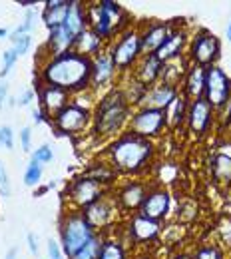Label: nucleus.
<instances>
[{
    "label": "nucleus",
    "mask_w": 231,
    "mask_h": 259,
    "mask_svg": "<svg viewBox=\"0 0 231 259\" xmlns=\"http://www.w3.org/2000/svg\"><path fill=\"white\" fill-rule=\"evenodd\" d=\"M32 118H34V122H36V124H42V122L46 120V114H44L42 110H34Z\"/></svg>",
    "instance_id": "nucleus-49"
},
{
    "label": "nucleus",
    "mask_w": 231,
    "mask_h": 259,
    "mask_svg": "<svg viewBox=\"0 0 231 259\" xmlns=\"http://www.w3.org/2000/svg\"><path fill=\"white\" fill-rule=\"evenodd\" d=\"M48 188H50V186H46V188H40V190H38V192H36V195H42V194H46V192H48Z\"/></svg>",
    "instance_id": "nucleus-53"
},
{
    "label": "nucleus",
    "mask_w": 231,
    "mask_h": 259,
    "mask_svg": "<svg viewBox=\"0 0 231 259\" xmlns=\"http://www.w3.org/2000/svg\"><path fill=\"white\" fill-rule=\"evenodd\" d=\"M173 22H148L140 30V36H142V52L144 54H156L162 48V44L167 40V36L171 34V30L175 28Z\"/></svg>",
    "instance_id": "nucleus-15"
},
{
    "label": "nucleus",
    "mask_w": 231,
    "mask_h": 259,
    "mask_svg": "<svg viewBox=\"0 0 231 259\" xmlns=\"http://www.w3.org/2000/svg\"><path fill=\"white\" fill-rule=\"evenodd\" d=\"M165 130V116L162 110L152 108H137L130 118L128 132L140 138H148L154 142V138H160Z\"/></svg>",
    "instance_id": "nucleus-11"
},
{
    "label": "nucleus",
    "mask_w": 231,
    "mask_h": 259,
    "mask_svg": "<svg viewBox=\"0 0 231 259\" xmlns=\"http://www.w3.org/2000/svg\"><path fill=\"white\" fill-rule=\"evenodd\" d=\"M181 94L188 98L190 102L192 100H198L203 98V90H205V68L201 66L192 64L188 68L183 80H181V86H179Z\"/></svg>",
    "instance_id": "nucleus-23"
},
{
    "label": "nucleus",
    "mask_w": 231,
    "mask_h": 259,
    "mask_svg": "<svg viewBox=\"0 0 231 259\" xmlns=\"http://www.w3.org/2000/svg\"><path fill=\"white\" fill-rule=\"evenodd\" d=\"M135 259H152L150 255H140V257H135Z\"/></svg>",
    "instance_id": "nucleus-56"
},
{
    "label": "nucleus",
    "mask_w": 231,
    "mask_h": 259,
    "mask_svg": "<svg viewBox=\"0 0 231 259\" xmlns=\"http://www.w3.org/2000/svg\"><path fill=\"white\" fill-rule=\"evenodd\" d=\"M98 259H128L124 241L114 239V237L104 239V245H102V251H100Z\"/></svg>",
    "instance_id": "nucleus-30"
},
{
    "label": "nucleus",
    "mask_w": 231,
    "mask_h": 259,
    "mask_svg": "<svg viewBox=\"0 0 231 259\" xmlns=\"http://www.w3.org/2000/svg\"><path fill=\"white\" fill-rule=\"evenodd\" d=\"M221 112H223V116H221V120H219L221 126H223V128H225V126H231V102L221 110Z\"/></svg>",
    "instance_id": "nucleus-45"
},
{
    "label": "nucleus",
    "mask_w": 231,
    "mask_h": 259,
    "mask_svg": "<svg viewBox=\"0 0 231 259\" xmlns=\"http://www.w3.org/2000/svg\"><path fill=\"white\" fill-rule=\"evenodd\" d=\"M148 190L150 188L146 184H142V182H128V184H124L118 190V194L114 195L116 201H118L120 211H135V209H140V205L146 199Z\"/></svg>",
    "instance_id": "nucleus-20"
},
{
    "label": "nucleus",
    "mask_w": 231,
    "mask_h": 259,
    "mask_svg": "<svg viewBox=\"0 0 231 259\" xmlns=\"http://www.w3.org/2000/svg\"><path fill=\"white\" fill-rule=\"evenodd\" d=\"M128 237H130V243H152L160 237L162 233V226L158 222H152L140 213H135L130 224H128Z\"/></svg>",
    "instance_id": "nucleus-16"
},
{
    "label": "nucleus",
    "mask_w": 231,
    "mask_h": 259,
    "mask_svg": "<svg viewBox=\"0 0 231 259\" xmlns=\"http://www.w3.org/2000/svg\"><path fill=\"white\" fill-rule=\"evenodd\" d=\"M86 22L102 40H112L116 34H122L128 26L126 10L112 0H100L86 6Z\"/></svg>",
    "instance_id": "nucleus-4"
},
{
    "label": "nucleus",
    "mask_w": 231,
    "mask_h": 259,
    "mask_svg": "<svg viewBox=\"0 0 231 259\" xmlns=\"http://www.w3.org/2000/svg\"><path fill=\"white\" fill-rule=\"evenodd\" d=\"M217 231H219V235H221V241L225 243V245H231V218L227 220H223L219 227H217Z\"/></svg>",
    "instance_id": "nucleus-41"
},
{
    "label": "nucleus",
    "mask_w": 231,
    "mask_h": 259,
    "mask_svg": "<svg viewBox=\"0 0 231 259\" xmlns=\"http://www.w3.org/2000/svg\"><path fill=\"white\" fill-rule=\"evenodd\" d=\"M167 259H192V255H188V253H175V255H169Z\"/></svg>",
    "instance_id": "nucleus-51"
},
{
    "label": "nucleus",
    "mask_w": 231,
    "mask_h": 259,
    "mask_svg": "<svg viewBox=\"0 0 231 259\" xmlns=\"http://www.w3.org/2000/svg\"><path fill=\"white\" fill-rule=\"evenodd\" d=\"M217 154H223V156H229L231 158V142H221L217 148H215Z\"/></svg>",
    "instance_id": "nucleus-46"
},
{
    "label": "nucleus",
    "mask_w": 231,
    "mask_h": 259,
    "mask_svg": "<svg viewBox=\"0 0 231 259\" xmlns=\"http://www.w3.org/2000/svg\"><path fill=\"white\" fill-rule=\"evenodd\" d=\"M118 213H120V207H118L116 197L108 194L104 195V197H100L98 201H94L90 207L84 209L86 220L92 224V227H94L96 231L112 226V224L116 222Z\"/></svg>",
    "instance_id": "nucleus-14"
},
{
    "label": "nucleus",
    "mask_w": 231,
    "mask_h": 259,
    "mask_svg": "<svg viewBox=\"0 0 231 259\" xmlns=\"http://www.w3.org/2000/svg\"><path fill=\"white\" fill-rule=\"evenodd\" d=\"M213 122H215V110L211 108V104L205 98H198V100L190 102L186 124L194 136H198V138L205 136L211 130Z\"/></svg>",
    "instance_id": "nucleus-12"
},
{
    "label": "nucleus",
    "mask_w": 231,
    "mask_h": 259,
    "mask_svg": "<svg viewBox=\"0 0 231 259\" xmlns=\"http://www.w3.org/2000/svg\"><path fill=\"white\" fill-rule=\"evenodd\" d=\"M179 94V88L175 86H169V84H164V82H158L156 86L148 88V92L144 94L142 102L137 104L140 108H152V110H162L164 112L165 108L173 102V98Z\"/></svg>",
    "instance_id": "nucleus-19"
},
{
    "label": "nucleus",
    "mask_w": 231,
    "mask_h": 259,
    "mask_svg": "<svg viewBox=\"0 0 231 259\" xmlns=\"http://www.w3.org/2000/svg\"><path fill=\"white\" fill-rule=\"evenodd\" d=\"M50 124L54 126L56 132L64 134V136H74L80 134L92 124V110H86L74 102H70L66 108H62L52 120Z\"/></svg>",
    "instance_id": "nucleus-10"
},
{
    "label": "nucleus",
    "mask_w": 231,
    "mask_h": 259,
    "mask_svg": "<svg viewBox=\"0 0 231 259\" xmlns=\"http://www.w3.org/2000/svg\"><path fill=\"white\" fill-rule=\"evenodd\" d=\"M34 22H36V12H34V10H28L26 16H24V22H22L14 32L10 34V40H12V38H18V36H22V34H28L34 28Z\"/></svg>",
    "instance_id": "nucleus-36"
},
{
    "label": "nucleus",
    "mask_w": 231,
    "mask_h": 259,
    "mask_svg": "<svg viewBox=\"0 0 231 259\" xmlns=\"http://www.w3.org/2000/svg\"><path fill=\"white\" fill-rule=\"evenodd\" d=\"M40 84L56 86L70 92L72 96L90 90L92 84V58L80 56L74 50L60 56H48L40 66Z\"/></svg>",
    "instance_id": "nucleus-1"
},
{
    "label": "nucleus",
    "mask_w": 231,
    "mask_h": 259,
    "mask_svg": "<svg viewBox=\"0 0 231 259\" xmlns=\"http://www.w3.org/2000/svg\"><path fill=\"white\" fill-rule=\"evenodd\" d=\"M82 176H86V178H90V180H94V182H98L100 186H110V184H114L116 180H118V171L110 165V163H106V162H96V163H92Z\"/></svg>",
    "instance_id": "nucleus-29"
},
{
    "label": "nucleus",
    "mask_w": 231,
    "mask_h": 259,
    "mask_svg": "<svg viewBox=\"0 0 231 259\" xmlns=\"http://www.w3.org/2000/svg\"><path fill=\"white\" fill-rule=\"evenodd\" d=\"M32 100H34V90H26V92H22V94L18 96V100H16V102H18L20 106H28Z\"/></svg>",
    "instance_id": "nucleus-44"
},
{
    "label": "nucleus",
    "mask_w": 231,
    "mask_h": 259,
    "mask_svg": "<svg viewBox=\"0 0 231 259\" xmlns=\"http://www.w3.org/2000/svg\"><path fill=\"white\" fill-rule=\"evenodd\" d=\"M116 74H118V68L112 62L110 52L108 50H102L100 54H96L92 58V84L90 86L96 88V90L106 88L108 84L114 82Z\"/></svg>",
    "instance_id": "nucleus-18"
},
{
    "label": "nucleus",
    "mask_w": 231,
    "mask_h": 259,
    "mask_svg": "<svg viewBox=\"0 0 231 259\" xmlns=\"http://www.w3.org/2000/svg\"><path fill=\"white\" fill-rule=\"evenodd\" d=\"M132 118V106L120 88H112L100 98V102L92 110L94 134L100 138H112L128 128Z\"/></svg>",
    "instance_id": "nucleus-3"
},
{
    "label": "nucleus",
    "mask_w": 231,
    "mask_h": 259,
    "mask_svg": "<svg viewBox=\"0 0 231 259\" xmlns=\"http://www.w3.org/2000/svg\"><path fill=\"white\" fill-rule=\"evenodd\" d=\"M192 259H225V253L219 245H199Z\"/></svg>",
    "instance_id": "nucleus-33"
},
{
    "label": "nucleus",
    "mask_w": 231,
    "mask_h": 259,
    "mask_svg": "<svg viewBox=\"0 0 231 259\" xmlns=\"http://www.w3.org/2000/svg\"><path fill=\"white\" fill-rule=\"evenodd\" d=\"M98 231L86 220L84 211L80 209H68L60 220V237H62V251L68 255H76Z\"/></svg>",
    "instance_id": "nucleus-5"
},
{
    "label": "nucleus",
    "mask_w": 231,
    "mask_h": 259,
    "mask_svg": "<svg viewBox=\"0 0 231 259\" xmlns=\"http://www.w3.org/2000/svg\"><path fill=\"white\" fill-rule=\"evenodd\" d=\"M227 40H229V42H231V24H229V26H227Z\"/></svg>",
    "instance_id": "nucleus-55"
},
{
    "label": "nucleus",
    "mask_w": 231,
    "mask_h": 259,
    "mask_svg": "<svg viewBox=\"0 0 231 259\" xmlns=\"http://www.w3.org/2000/svg\"><path fill=\"white\" fill-rule=\"evenodd\" d=\"M10 178H8V171L4 167V162H0V197H10Z\"/></svg>",
    "instance_id": "nucleus-39"
},
{
    "label": "nucleus",
    "mask_w": 231,
    "mask_h": 259,
    "mask_svg": "<svg viewBox=\"0 0 231 259\" xmlns=\"http://www.w3.org/2000/svg\"><path fill=\"white\" fill-rule=\"evenodd\" d=\"M203 98L211 104L215 112H221L231 102V78L219 66H211L205 70V90Z\"/></svg>",
    "instance_id": "nucleus-8"
},
{
    "label": "nucleus",
    "mask_w": 231,
    "mask_h": 259,
    "mask_svg": "<svg viewBox=\"0 0 231 259\" xmlns=\"http://www.w3.org/2000/svg\"><path fill=\"white\" fill-rule=\"evenodd\" d=\"M104 195H106V188L86 176L72 180L66 188V201L70 203V209L84 211L86 207H90L94 201H98Z\"/></svg>",
    "instance_id": "nucleus-9"
},
{
    "label": "nucleus",
    "mask_w": 231,
    "mask_h": 259,
    "mask_svg": "<svg viewBox=\"0 0 231 259\" xmlns=\"http://www.w3.org/2000/svg\"><path fill=\"white\" fill-rule=\"evenodd\" d=\"M188 108H190V100L183 96L181 92L173 98V102L164 110L165 116V128L169 130H179L186 124L188 118Z\"/></svg>",
    "instance_id": "nucleus-26"
},
{
    "label": "nucleus",
    "mask_w": 231,
    "mask_h": 259,
    "mask_svg": "<svg viewBox=\"0 0 231 259\" xmlns=\"http://www.w3.org/2000/svg\"><path fill=\"white\" fill-rule=\"evenodd\" d=\"M4 36H8V30L6 28H0V38H4Z\"/></svg>",
    "instance_id": "nucleus-54"
},
{
    "label": "nucleus",
    "mask_w": 231,
    "mask_h": 259,
    "mask_svg": "<svg viewBox=\"0 0 231 259\" xmlns=\"http://www.w3.org/2000/svg\"><path fill=\"white\" fill-rule=\"evenodd\" d=\"M30 46H32V36H30V34H22V36H18V38H12V50H14L18 56L26 54V52L30 50Z\"/></svg>",
    "instance_id": "nucleus-35"
},
{
    "label": "nucleus",
    "mask_w": 231,
    "mask_h": 259,
    "mask_svg": "<svg viewBox=\"0 0 231 259\" xmlns=\"http://www.w3.org/2000/svg\"><path fill=\"white\" fill-rule=\"evenodd\" d=\"M18 4H20V6H34L36 2H34V0H18Z\"/></svg>",
    "instance_id": "nucleus-52"
},
{
    "label": "nucleus",
    "mask_w": 231,
    "mask_h": 259,
    "mask_svg": "<svg viewBox=\"0 0 231 259\" xmlns=\"http://www.w3.org/2000/svg\"><path fill=\"white\" fill-rule=\"evenodd\" d=\"M190 66L192 64H190L188 56H177V58L167 60V62L162 64L160 82L179 88V84H181V80H183V76H186V72H188V68H190Z\"/></svg>",
    "instance_id": "nucleus-24"
},
{
    "label": "nucleus",
    "mask_w": 231,
    "mask_h": 259,
    "mask_svg": "<svg viewBox=\"0 0 231 259\" xmlns=\"http://www.w3.org/2000/svg\"><path fill=\"white\" fill-rule=\"evenodd\" d=\"M40 180H42V163H36L30 160L26 171H24V184L28 188H34V186L40 184Z\"/></svg>",
    "instance_id": "nucleus-34"
},
{
    "label": "nucleus",
    "mask_w": 231,
    "mask_h": 259,
    "mask_svg": "<svg viewBox=\"0 0 231 259\" xmlns=\"http://www.w3.org/2000/svg\"><path fill=\"white\" fill-rule=\"evenodd\" d=\"M20 144H22L24 152H30V148H32V130L28 126L22 128V132H20Z\"/></svg>",
    "instance_id": "nucleus-42"
},
{
    "label": "nucleus",
    "mask_w": 231,
    "mask_h": 259,
    "mask_svg": "<svg viewBox=\"0 0 231 259\" xmlns=\"http://www.w3.org/2000/svg\"><path fill=\"white\" fill-rule=\"evenodd\" d=\"M104 239H106V237L98 231L76 255H72L70 259H98L100 251H102V245H104Z\"/></svg>",
    "instance_id": "nucleus-31"
},
{
    "label": "nucleus",
    "mask_w": 231,
    "mask_h": 259,
    "mask_svg": "<svg viewBox=\"0 0 231 259\" xmlns=\"http://www.w3.org/2000/svg\"><path fill=\"white\" fill-rule=\"evenodd\" d=\"M219 52H221V44L219 38L209 30H198L194 34V38L190 40V54L188 60L190 64L201 66V68H211L219 60Z\"/></svg>",
    "instance_id": "nucleus-7"
},
{
    "label": "nucleus",
    "mask_w": 231,
    "mask_h": 259,
    "mask_svg": "<svg viewBox=\"0 0 231 259\" xmlns=\"http://www.w3.org/2000/svg\"><path fill=\"white\" fill-rule=\"evenodd\" d=\"M38 98H40L42 112L46 116H52V118L72 102V94L70 92L62 90V88H56V86H48V84H42L38 88Z\"/></svg>",
    "instance_id": "nucleus-17"
},
{
    "label": "nucleus",
    "mask_w": 231,
    "mask_h": 259,
    "mask_svg": "<svg viewBox=\"0 0 231 259\" xmlns=\"http://www.w3.org/2000/svg\"><path fill=\"white\" fill-rule=\"evenodd\" d=\"M16 60H18V54H16L12 48H8V50L2 54V70H0V76H2V78L12 70V66L16 64Z\"/></svg>",
    "instance_id": "nucleus-38"
},
{
    "label": "nucleus",
    "mask_w": 231,
    "mask_h": 259,
    "mask_svg": "<svg viewBox=\"0 0 231 259\" xmlns=\"http://www.w3.org/2000/svg\"><path fill=\"white\" fill-rule=\"evenodd\" d=\"M110 58L114 66L120 72H128L130 68L140 62V58L144 56L142 52V36L140 28H126L122 34H118V38L112 42L110 46Z\"/></svg>",
    "instance_id": "nucleus-6"
},
{
    "label": "nucleus",
    "mask_w": 231,
    "mask_h": 259,
    "mask_svg": "<svg viewBox=\"0 0 231 259\" xmlns=\"http://www.w3.org/2000/svg\"><path fill=\"white\" fill-rule=\"evenodd\" d=\"M209 169H211V176L217 184L221 186H231V158L229 156H223V154H217L213 152L211 160H209Z\"/></svg>",
    "instance_id": "nucleus-28"
},
{
    "label": "nucleus",
    "mask_w": 231,
    "mask_h": 259,
    "mask_svg": "<svg viewBox=\"0 0 231 259\" xmlns=\"http://www.w3.org/2000/svg\"><path fill=\"white\" fill-rule=\"evenodd\" d=\"M169 207H171V194L165 190V188H150L148 194H146V199L144 203L140 205L137 213L152 220V222H164L169 213Z\"/></svg>",
    "instance_id": "nucleus-13"
},
{
    "label": "nucleus",
    "mask_w": 231,
    "mask_h": 259,
    "mask_svg": "<svg viewBox=\"0 0 231 259\" xmlns=\"http://www.w3.org/2000/svg\"><path fill=\"white\" fill-rule=\"evenodd\" d=\"M70 4L72 0H48L44 4V12H42V20L46 24L48 30H54L58 26L64 24L68 16V10H70Z\"/></svg>",
    "instance_id": "nucleus-25"
},
{
    "label": "nucleus",
    "mask_w": 231,
    "mask_h": 259,
    "mask_svg": "<svg viewBox=\"0 0 231 259\" xmlns=\"http://www.w3.org/2000/svg\"><path fill=\"white\" fill-rule=\"evenodd\" d=\"M6 98H8V84H0V110L4 108Z\"/></svg>",
    "instance_id": "nucleus-48"
},
{
    "label": "nucleus",
    "mask_w": 231,
    "mask_h": 259,
    "mask_svg": "<svg viewBox=\"0 0 231 259\" xmlns=\"http://www.w3.org/2000/svg\"><path fill=\"white\" fill-rule=\"evenodd\" d=\"M0 146L4 148H14V134H12V128L10 126H2L0 128Z\"/></svg>",
    "instance_id": "nucleus-40"
},
{
    "label": "nucleus",
    "mask_w": 231,
    "mask_h": 259,
    "mask_svg": "<svg viewBox=\"0 0 231 259\" xmlns=\"http://www.w3.org/2000/svg\"><path fill=\"white\" fill-rule=\"evenodd\" d=\"M102 46H104V40L100 38L98 34L94 32L92 28H86L84 32L80 34L74 42V52L80 54V56H86V58H94L96 54L102 52Z\"/></svg>",
    "instance_id": "nucleus-27"
},
{
    "label": "nucleus",
    "mask_w": 231,
    "mask_h": 259,
    "mask_svg": "<svg viewBox=\"0 0 231 259\" xmlns=\"http://www.w3.org/2000/svg\"><path fill=\"white\" fill-rule=\"evenodd\" d=\"M196 215H198V203L194 199H186V201L179 203V207H177V222L188 224V222L196 220Z\"/></svg>",
    "instance_id": "nucleus-32"
},
{
    "label": "nucleus",
    "mask_w": 231,
    "mask_h": 259,
    "mask_svg": "<svg viewBox=\"0 0 231 259\" xmlns=\"http://www.w3.org/2000/svg\"><path fill=\"white\" fill-rule=\"evenodd\" d=\"M156 144L148 138H140L135 134H122L118 136L106 150L108 163L118 174H140L154 160Z\"/></svg>",
    "instance_id": "nucleus-2"
},
{
    "label": "nucleus",
    "mask_w": 231,
    "mask_h": 259,
    "mask_svg": "<svg viewBox=\"0 0 231 259\" xmlns=\"http://www.w3.org/2000/svg\"><path fill=\"white\" fill-rule=\"evenodd\" d=\"M48 259H64V251L54 239H48Z\"/></svg>",
    "instance_id": "nucleus-43"
},
{
    "label": "nucleus",
    "mask_w": 231,
    "mask_h": 259,
    "mask_svg": "<svg viewBox=\"0 0 231 259\" xmlns=\"http://www.w3.org/2000/svg\"><path fill=\"white\" fill-rule=\"evenodd\" d=\"M28 247H30V253H38V239L34 237V233H28Z\"/></svg>",
    "instance_id": "nucleus-47"
},
{
    "label": "nucleus",
    "mask_w": 231,
    "mask_h": 259,
    "mask_svg": "<svg viewBox=\"0 0 231 259\" xmlns=\"http://www.w3.org/2000/svg\"><path fill=\"white\" fill-rule=\"evenodd\" d=\"M16 255H18V247H12V249L6 253V259H16Z\"/></svg>",
    "instance_id": "nucleus-50"
},
{
    "label": "nucleus",
    "mask_w": 231,
    "mask_h": 259,
    "mask_svg": "<svg viewBox=\"0 0 231 259\" xmlns=\"http://www.w3.org/2000/svg\"><path fill=\"white\" fill-rule=\"evenodd\" d=\"M188 40H190L188 32L175 24V28H173V30H171V34L167 36V40L162 44V48L156 52V58H158V60L164 64V62L171 60V58L183 56V48L188 46Z\"/></svg>",
    "instance_id": "nucleus-22"
},
{
    "label": "nucleus",
    "mask_w": 231,
    "mask_h": 259,
    "mask_svg": "<svg viewBox=\"0 0 231 259\" xmlns=\"http://www.w3.org/2000/svg\"><path fill=\"white\" fill-rule=\"evenodd\" d=\"M160 74H162V62L156 58V54H144L140 62L133 66L132 76L144 86L152 88L160 82Z\"/></svg>",
    "instance_id": "nucleus-21"
},
{
    "label": "nucleus",
    "mask_w": 231,
    "mask_h": 259,
    "mask_svg": "<svg viewBox=\"0 0 231 259\" xmlns=\"http://www.w3.org/2000/svg\"><path fill=\"white\" fill-rule=\"evenodd\" d=\"M32 162L36 163H50L54 160V154H52V148L48 146V144H44V146H40L36 152H32V158H30Z\"/></svg>",
    "instance_id": "nucleus-37"
}]
</instances>
